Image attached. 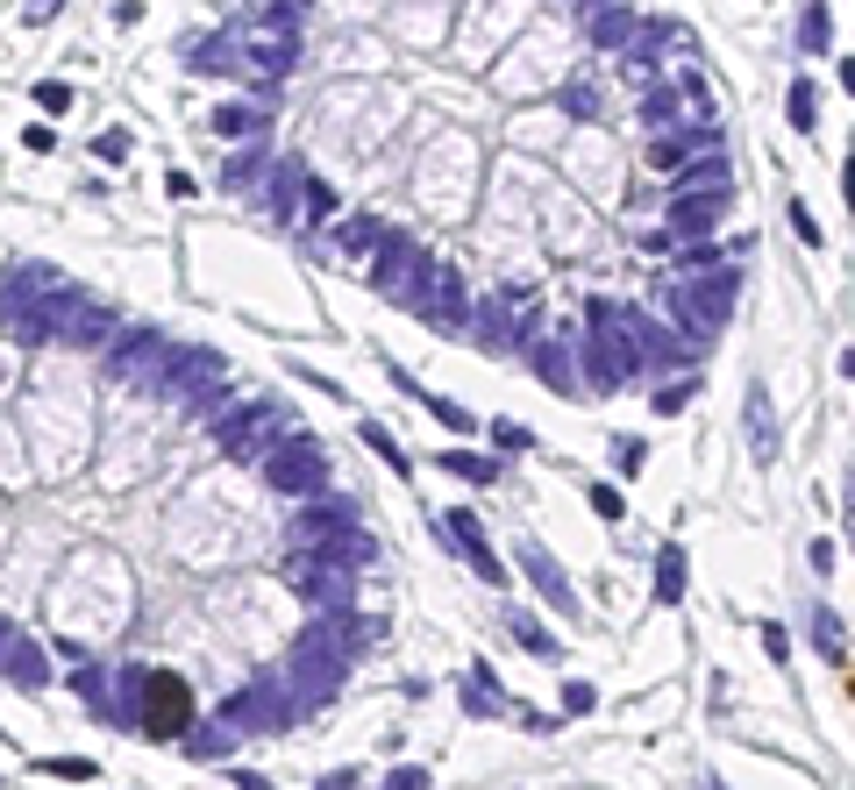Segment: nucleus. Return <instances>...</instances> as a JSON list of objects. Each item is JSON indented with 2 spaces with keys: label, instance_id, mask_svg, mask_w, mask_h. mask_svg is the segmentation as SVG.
I'll use <instances>...</instances> for the list:
<instances>
[{
  "label": "nucleus",
  "instance_id": "21",
  "mask_svg": "<svg viewBox=\"0 0 855 790\" xmlns=\"http://www.w3.org/2000/svg\"><path fill=\"white\" fill-rule=\"evenodd\" d=\"M720 207H727V200H670V228H664V242L678 250V242H699V235H713Z\"/></svg>",
  "mask_w": 855,
  "mask_h": 790
},
{
  "label": "nucleus",
  "instance_id": "40",
  "mask_svg": "<svg viewBox=\"0 0 855 790\" xmlns=\"http://www.w3.org/2000/svg\"><path fill=\"white\" fill-rule=\"evenodd\" d=\"M421 406H428V414H435V420H442V428H449V435H478V414H471V406H457V399H442V392H421Z\"/></svg>",
  "mask_w": 855,
  "mask_h": 790
},
{
  "label": "nucleus",
  "instance_id": "39",
  "mask_svg": "<svg viewBox=\"0 0 855 790\" xmlns=\"http://www.w3.org/2000/svg\"><path fill=\"white\" fill-rule=\"evenodd\" d=\"M785 114H791V129H799V135H813L820 129V86L813 79H791V108Z\"/></svg>",
  "mask_w": 855,
  "mask_h": 790
},
{
  "label": "nucleus",
  "instance_id": "37",
  "mask_svg": "<svg viewBox=\"0 0 855 790\" xmlns=\"http://www.w3.org/2000/svg\"><path fill=\"white\" fill-rule=\"evenodd\" d=\"M813 648L820 656L834 662V670H848V641H842V613H827V605H820L813 613Z\"/></svg>",
  "mask_w": 855,
  "mask_h": 790
},
{
  "label": "nucleus",
  "instance_id": "18",
  "mask_svg": "<svg viewBox=\"0 0 855 790\" xmlns=\"http://www.w3.org/2000/svg\"><path fill=\"white\" fill-rule=\"evenodd\" d=\"M520 570H528V584L542 591V599L557 605V613H578V591H570V577L557 570V556H549L542 541H520Z\"/></svg>",
  "mask_w": 855,
  "mask_h": 790
},
{
  "label": "nucleus",
  "instance_id": "15",
  "mask_svg": "<svg viewBox=\"0 0 855 790\" xmlns=\"http://www.w3.org/2000/svg\"><path fill=\"white\" fill-rule=\"evenodd\" d=\"M442 535L457 541V549H463V563H471L478 577H485L492 591L506 584V563L492 556V541H485V527H478V513H471V506H457V513H449V520H442Z\"/></svg>",
  "mask_w": 855,
  "mask_h": 790
},
{
  "label": "nucleus",
  "instance_id": "55",
  "mask_svg": "<svg viewBox=\"0 0 855 790\" xmlns=\"http://www.w3.org/2000/svg\"><path fill=\"white\" fill-rule=\"evenodd\" d=\"M592 705H599L592 683H563V712H570V720H578V712H592Z\"/></svg>",
  "mask_w": 855,
  "mask_h": 790
},
{
  "label": "nucleus",
  "instance_id": "49",
  "mask_svg": "<svg viewBox=\"0 0 855 790\" xmlns=\"http://www.w3.org/2000/svg\"><path fill=\"white\" fill-rule=\"evenodd\" d=\"M592 513H599V520H621V513H627L621 484H592Z\"/></svg>",
  "mask_w": 855,
  "mask_h": 790
},
{
  "label": "nucleus",
  "instance_id": "33",
  "mask_svg": "<svg viewBox=\"0 0 855 790\" xmlns=\"http://www.w3.org/2000/svg\"><path fill=\"white\" fill-rule=\"evenodd\" d=\"M656 599H664V605L684 599V549H678V541H664V549H656Z\"/></svg>",
  "mask_w": 855,
  "mask_h": 790
},
{
  "label": "nucleus",
  "instance_id": "13",
  "mask_svg": "<svg viewBox=\"0 0 855 790\" xmlns=\"http://www.w3.org/2000/svg\"><path fill=\"white\" fill-rule=\"evenodd\" d=\"M285 584H293L307 605H321V613H350V584H357V577L342 570V563H328V556L299 549L293 563H285Z\"/></svg>",
  "mask_w": 855,
  "mask_h": 790
},
{
  "label": "nucleus",
  "instance_id": "28",
  "mask_svg": "<svg viewBox=\"0 0 855 790\" xmlns=\"http://www.w3.org/2000/svg\"><path fill=\"white\" fill-rule=\"evenodd\" d=\"M435 470H449V478H463V484H500V463H492V456H471V449H442Z\"/></svg>",
  "mask_w": 855,
  "mask_h": 790
},
{
  "label": "nucleus",
  "instance_id": "46",
  "mask_svg": "<svg viewBox=\"0 0 855 790\" xmlns=\"http://www.w3.org/2000/svg\"><path fill=\"white\" fill-rule=\"evenodd\" d=\"M692 392H699L692 377H678V385H656V392H649V406H656V414H684V406H692Z\"/></svg>",
  "mask_w": 855,
  "mask_h": 790
},
{
  "label": "nucleus",
  "instance_id": "35",
  "mask_svg": "<svg viewBox=\"0 0 855 790\" xmlns=\"http://www.w3.org/2000/svg\"><path fill=\"white\" fill-rule=\"evenodd\" d=\"M8 683H22V691H43V683H51V656H43L36 641H22V648H14V662H8Z\"/></svg>",
  "mask_w": 855,
  "mask_h": 790
},
{
  "label": "nucleus",
  "instance_id": "41",
  "mask_svg": "<svg viewBox=\"0 0 855 790\" xmlns=\"http://www.w3.org/2000/svg\"><path fill=\"white\" fill-rule=\"evenodd\" d=\"M72 691H79L94 712H114V698H108V670H100V662H79V670H72Z\"/></svg>",
  "mask_w": 855,
  "mask_h": 790
},
{
  "label": "nucleus",
  "instance_id": "54",
  "mask_svg": "<svg viewBox=\"0 0 855 790\" xmlns=\"http://www.w3.org/2000/svg\"><path fill=\"white\" fill-rule=\"evenodd\" d=\"M22 641H29V634L14 627V619H0V677H8V662H14V648H22Z\"/></svg>",
  "mask_w": 855,
  "mask_h": 790
},
{
  "label": "nucleus",
  "instance_id": "27",
  "mask_svg": "<svg viewBox=\"0 0 855 790\" xmlns=\"http://www.w3.org/2000/svg\"><path fill=\"white\" fill-rule=\"evenodd\" d=\"M827 43H834L827 0H805V14H799V51H805V57H827Z\"/></svg>",
  "mask_w": 855,
  "mask_h": 790
},
{
  "label": "nucleus",
  "instance_id": "2",
  "mask_svg": "<svg viewBox=\"0 0 855 790\" xmlns=\"http://www.w3.org/2000/svg\"><path fill=\"white\" fill-rule=\"evenodd\" d=\"M293 535H299V549H314V556H328V563H342V570H364V563H379V541H371V527H364V513H357V498H321V506H307L293 520Z\"/></svg>",
  "mask_w": 855,
  "mask_h": 790
},
{
  "label": "nucleus",
  "instance_id": "11",
  "mask_svg": "<svg viewBox=\"0 0 855 790\" xmlns=\"http://www.w3.org/2000/svg\"><path fill=\"white\" fill-rule=\"evenodd\" d=\"M414 278H428V250L414 235H399V228H385V242L371 250V293H385V299H399L407 307L414 299Z\"/></svg>",
  "mask_w": 855,
  "mask_h": 790
},
{
  "label": "nucleus",
  "instance_id": "17",
  "mask_svg": "<svg viewBox=\"0 0 855 790\" xmlns=\"http://www.w3.org/2000/svg\"><path fill=\"white\" fill-rule=\"evenodd\" d=\"M670 200H734V172H727V157H720V150H706V157H699L692 172L670 178Z\"/></svg>",
  "mask_w": 855,
  "mask_h": 790
},
{
  "label": "nucleus",
  "instance_id": "56",
  "mask_svg": "<svg viewBox=\"0 0 855 790\" xmlns=\"http://www.w3.org/2000/svg\"><path fill=\"white\" fill-rule=\"evenodd\" d=\"M763 648H770V656L785 662V656H791V634H785V627H777V619H770V627H763Z\"/></svg>",
  "mask_w": 855,
  "mask_h": 790
},
{
  "label": "nucleus",
  "instance_id": "23",
  "mask_svg": "<svg viewBox=\"0 0 855 790\" xmlns=\"http://www.w3.org/2000/svg\"><path fill=\"white\" fill-rule=\"evenodd\" d=\"M272 221H299V186H307V172H299V157H272Z\"/></svg>",
  "mask_w": 855,
  "mask_h": 790
},
{
  "label": "nucleus",
  "instance_id": "34",
  "mask_svg": "<svg viewBox=\"0 0 855 790\" xmlns=\"http://www.w3.org/2000/svg\"><path fill=\"white\" fill-rule=\"evenodd\" d=\"M506 619H514V641L528 648V656H542V662H557V656H563V641H557V634H549L535 613H506Z\"/></svg>",
  "mask_w": 855,
  "mask_h": 790
},
{
  "label": "nucleus",
  "instance_id": "14",
  "mask_svg": "<svg viewBox=\"0 0 855 790\" xmlns=\"http://www.w3.org/2000/svg\"><path fill=\"white\" fill-rule=\"evenodd\" d=\"M421 321L435 328H449V336H463L471 328V285H463V271H428V285H421Z\"/></svg>",
  "mask_w": 855,
  "mask_h": 790
},
{
  "label": "nucleus",
  "instance_id": "29",
  "mask_svg": "<svg viewBox=\"0 0 855 790\" xmlns=\"http://www.w3.org/2000/svg\"><path fill=\"white\" fill-rule=\"evenodd\" d=\"M264 172H272L264 143H243V150L229 157V172H221V178H229V193H250V186H264Z\"/></svg>",
  "mask_w": 855,
  "mask_h": 790
},
{
  "label": "nucleus",
  "instance_id": "25",
  "mask_svg": "<svg viewBox=\"0 0 855 790\" xmlns=\"http://www.w3.org/2000/svg\"><path fill=\"white\" fill-rule=\"evenodd\" d=\"M592 43L599 51H627V43H635V14H627L621 0H606V8L592 14Z\"/></svg>",
  "mask_w": 855,
  "mask_h": 790
},
{
  "label": "nucleus",
  "instance_id": "47",
  "mask_svg": "<svg viewBox=\"0 0 855 790\" xmlns=\"http://www.w3.org/2000/svg\"><path fill=\"white\" fill-rule=\"evenodd\" d=\"M642 463H649V449H642L635 435H613V470H621V478H635Z\"/></svg>",
  "mask_w": 855,
  "mask_h": 790
},
{
  "label": "nucleus",
  "instance_id": "1",
  "mask_svg": "<svg viewBox=\"0 0 855 790\" xmlns=\"http://www.w3.org/2000/svg\"><path fill=\"white\" fill-rule=\"evenodd\" d=\"M734 293H742V278H734L727 264H713V271H684V278H670L664 307H670V321H678V336H692V349H706L720 328L734 321Z\"/></svg>",
  "mask_w": 855,
  "mask_h": 790
},
{
  "label": "nucleus",
  "instance_id": "10",
  "mask_svg": "<svg viewBox=\"0 0 855 790\" xmlns=\"http://www.w3.org/2000/svg\"><path fill=\"white\" fill-rule=\"evenodd\" d=\"M293 720H299V712H293V698H285L278 670L257 677V683H243V691L221 705V726H229V734H278V726H293Z\"/></svg>",
  "mask_w": 855,
  "mask_h": 790
},
{
  "label": "nucleus",
  "instance_id": "24",
  "mask_svg": "<svg viewBox=\"0 0 855 790\" xmlns=\"http://www.w3.org/2000/svg\"><path fill=\"white\" fill-rule=\"evenodd\" d=\"M186 72H243V57H235L229 36H193L186 43Z\"/></svg>",
  "mask_w": 855,
  "mask_h": 790
},
{
  "label": "nucleus",
  "instance_id": "32",
  "mask_svg": "<svg viewBox=\"0 0 855 790\" xmlns=\"http://www.w3.org/2000/svg\"><path fill=\"white\" fill-rule=\"evenodd\" d=\"M379 242H385V221H371V215H350V221L336 228V250L342 256H371Z\"/></svg>",
  "mask_w": 855,
  "mask_h": 790
},
{
  "label": "nucleus",
  "instance_id": "36",
  "mask_svg": "<svg viewBox=\"0 0 855 790\" xmlns=\"http://www.w3.org/2000/svg\"><path fill=\"white\" fill-rule=\"evenodd\" d=\"M748 442H756V463L777 456V420H770V399H763V392H748Z\"/></svg>",
  "mask_w": 855,
  "mask_h": 790
},
{
  "label": "nucleus",
  "instance_id": "42",
  "mask_svg": "<svg viewBox=\"0 0 855 790\" xmlns=\"http://www.w3.org/2000/svg\"><path fill=\"white\" fill-rule=\"evenodd\" d=\"M463 705L485 712V720H492V712H506V691L492 683V670H471V683H463Z\"/></svg>",
  "mask_w": 855,
  "mask_h": 790
},
{
  "label": "nucleus",
  "instance_id": "59",
  "mask_svg": "<svg viewBox=\"0 0 855 790\" xmlns=\"http://www.w3.org/2000/svg\"><path fill=\"white\" fill-rule=\"evenodd\" d=\"M299 8H307V0H299Z\"/></svg>",
  "mask_w": 855,
  "mask_h": 790
},
{
  "label": "nucleus",
  "instance_id": "22",
  "mask_svg": "<svg viewBox=\"0 0 855 790\" xmlns=\"http://www.w3.org/2000/svg\"><path fill=\"white\" fill-rule=\"evenodd\" d=\"M178 406H186V420H215L221 406H229V385H221V371H193L186 392H178Z\"/></svg>",
  "mask_w": 855,
  "mask_h": 790
},
{
  "label": "nucleus",
  "instance_id": "45",
  "mask_svg": "<svg viewBox=\"0 0 855 790\" xmlns=\"http://www.w3.org/2000/svg\"><path fill=\"white\" fill-rule=\"evenodd\" d=\"M43 777H65V783H94L100 769L86 762V755H51V762H43Z\"/></svg>",
  "mask_w": 855,
  "mask_h": 790
},
{
  "label": "nucleus",
  "instance_id": "20",
  "mask_svg": "<svg viewBox=\"0 0 855 790\" xmlns=\"http://www.w3.org/2000/svg\"><path fill=\"white\" fill-rule=\"evenodd\" d=\"M528 363L549 377V392H563V399H584V392H578V363H570V349H563L557 336H535V342H528Z\"/></svg>",
  "mask_w": 855,
  "mask_h": 790
},
{
  "label": "nucleus",
  "instance_id": "5",
  "mask_svg": "<svg viewBox=\"0 0 855 790\" xmlns=\"http://www.w3.org/2000/svg\"><path fill=\"white\" fill-rule=\"evenodd\" d=\"M584 371V385L599 392H621L627 377H635V349L621 336V299H584V336H578V356H570Z\"/></svg>",
  "mask_w": 855,
  "mask_h": 790
},
{
  "label": "nucleus",
  "instance_id": "9",
  "mask_svg": "<svg viewBox=\"0 0 855 790\" xmlns=\"http://www.w3.org/2000/svg\"><path fill=\"white\" fill-rule=\"evenodd\" d=\"M272 435H278V406L272 399H235V406L215 414V449L235 456V463H257V456L272 449Z\"/></svg>",
  "mask_w": 855,
  "mask_h": 790
},
{
  "label": "nucleus",
  "instance_id": "8",
  "mask_svg": "<svg viewBox=\"0 0 855 790\" xmlns=\"http://www.w3.org/2000/svg\"><path fill=\"white\" fill-rule=\"evenodd\" d=\"M264 484L285 498H314L328 484V456H321V435H285V442L264 449Z\"/></svg>",
  "mask_w": 855,
  "mask_h": 790
},
{
  "label": "nucleus",
  "instance_id": "19",
  "mask_svg": "<svg viewBox=\"0 0 855 790\" xmlns=\"http://www.w3.org/2000/svg\"><path fill=\"white\" fill-rule=\"evenodd\" d=\"M0 293H8V299H22V307H51L57 293H72V278H65L57 264H14Z\"/></svg>",
  "mask_w": 855,
  "mask_h": 790
},
{
  "label": "nucleus",
  "instance_id": "48",
  "mask_svg": "<svg viewBox=\"0 0 855 790\" xmlns=\"http://www.w3.org/2000/svg\"><path fill=\"white\" fill-rule=\"evenodd\" d=\"M684 100H692V108L684 114H699V121H713V86L699 79V72H684Z\"/></svg>",
  "mask_w": 855,
  "mask_h": 790
},
{
  "label": "nucleus",
  "instance_id": "51",
  "mask_svg": "<svg viewBox=\"0 0 855 790\" xmlns=\"http://www.w3.org/2000/svg\"><path fill=\"white\" fill-rule=\"evenodd\" d=\"M485 435H492V442H500V449H535V435L520 428V420H492Z\"/></svg>",
  "mask_w": 855,
  "mask_h": 790
},
{
  "label": "nucleus",
  "instance_id": "38",
  "mask_svg": "<svg viewBox=\"0 0 855 790\" xmlns=\"http://www.w3.org/2000/svg\"><path fill=\"white\" fill-rule=\"evenodd\" d=\"M229 748H235L229 726H200V734L186 726V755H193V762H229Z\"/></svg>",
  "mask_w": 855,
  "mask_h": 790
},
{
  "label": "nucleus",
  "instance_id": "26",
  "mask_svg": "<svg viewBox=\"0 0 855 790\" xmlns=\"http://www.w3.org/2000/svg\"><path fill=\"white\" fill-rule=\"evenodd\" d=\"M642 121H649V135H670V129H684V108H678V94H670L664 79L642 94Z\"/></svg>",
  "mask_w": 855,
  "mask_h": 790
},
{
  "label": "nucleus",
  "instance_id": "44",
  "mask_svg": "<svg viewBox=\"0 0 855 790\" xmlns=\"http://www.w3.org/2000/svg\"><path fill=\"white\" fill-rule=\"evenodd\" d=\"M557 108H563L570 121H599V94H592V79H570L563 94H557Z\"/></svg>",
  "mask_w": 855,
  "mask_h": 790
},
{
  "label": "nucleus",
  "instance_id": "57",
  "mask_svg": "<svg viewBox=\"0 0 855 790\" xmlns=\"http://www.w3.org/2000/svg\"><path fill=\"white\" fill-rule=\"evenodd\" d=\"M94 150H100V157H129V129H108Z\"/></svg>",
  "mask_w": 855,
  "mask_h": 790
},
{
  "label": "nucleus",
  "instance_id": "58",
  "mask_svg": "<svg viewBox=\"0 0 855 790\" xmlns=\"http://www.w3.org/2000/svg\"><path fill=\"white\" fill-rule=\"evenodd\" d=\"M321 790H350V777H328V783H321Z\"/></svg>",
  "mask_w": 855,
  "mask_h": 790
},
{
  "label": "nucleus",
  "instance_id": "4",
  "mask_svg": "<svg viewBox=\"0 0 855 790\" xmlns=\"http://www.w3.org/2000/svg\"><path fill=\"white\" fill-rule=\"evenodd\" d=\"M342 670H350V656L336 648L328 619H314V627L293 641V662L278 670V683H285V698H293V712H314V705H328V698L342 691Z\"/></svg>",
  "mask_w": 855,
  "mask_h": 790
},
{
  "label": "nucleus",
  "instance_id": "53",
  "mask_svg": "<svg viewBox=\"0 0 855 790\" xmlns=\"http://www.w3.org/2000/svg\"><path fill=\"white\" fill-rule=\"evenodd\" d=\"M791 228H799V242H813V250H820V242H827V235H820V221H813V207H805V200H791Z\"/></svg>",
  "mask_w": 855,
  "mask_h": 790
},
{
  "label": "nucleus",
  "instance_id": "60",
  "mask_svg": "<svg viewBox=\"0 0 855 790\" xmlns=\"http://www.w3.org/2000/svg\"><path fill=\"white\" fill-rule=\"evenodd\" d=\"M713 790H720V783H713Z\"/></svg>",
  "mask_w": 855,
  "mask_h": 790
},
{
  "label": "nucleus",
  "instance_id": "3",
  "mask_svg": "<svg viewBox=\"0 0 855 790\" xmlns=\"http://www.w3.org/2000/svg\"><path fill=\"white\" fill-rule=\"evenodd\" d=\"M114 712H129L150 740H172V734H186V720H193V691H186V677L143 670L136 662V670H122V705Z\"/></svg>",
  "mask_w": 855,
  "mask_h": 790
},
{
  "label": "nucleus",
  "instance_id": "16",
  "mask_svg": "<svg viewBox=\"0 0 855 790\" xmlns=\"http://www.w3.org/2000/svg\"><path fill=\"white\" fill-rule=\"evenodd\" d=\"M692 150H720V121H692V129L656 135V143H649V164H656L664 178H678L684 164H692Z\"/></svg>",
  "mask_w": 855,
  "mask_h": 790
},
{
  "label": "nucleus",
  "instance_id": "30",
  "mask_svg": "<svg viewBox=\"0 0 855 790\" xmlns=\"http://www.w3.org/2000/svg\"><path fill=\"white\" fill-rule=\"evenodd\" d=\"M357 435H364V449H379V463L393 470V478H414V456L399 449V442H393V435H385V428H379V420H371V414L357 420Z\"/></svg>",
  "mask_w": 855,
  "mask_h": 790
},
{
  "label": "nucleus",
  "instance_id": "6",
  "mask_svg": "<svg viewBox=\"0 0 855 790\" xmlns=\"http://www.w3.org/2000/svg\"><path fill=\"white\" fill-rule=\"evenodd\" d=\"M243 43H250V57H243L250 79H285V72L299 65V0H272V8H257V14H250V29H243Z\"/></svg>",
  "mask_w": 855,
  "mask_h": 790
},
{
  "label": "nucleus",
  "instance_id": "43",
  "mask_svg": "<svg viewBox=\"0 0 855 790\" xmlns=\"http://www.w3.org/2000/svg\"><path fill=\"white\" fill-rule=\"evenodd\" d=\"M328 215H336V186H321V178L307 172V186H299V221H314V228H321Z\"/></svg>",
  "mask_w": 855,
  "mask_h": 790
},
{
  "label": "nucleus",
  "instance_id": "52",
  "mask_svg": "<svg viewBox=\"0 0 855 790\" xmlns=\"http://www.w3.org/2000/svg\"><path fill=\"white\" fill-rule=\"evenodd\" d=\"M36 108H43V114H65V108H72V86H65V79H43V86H36Z\"/></svg>",
  "mask_w": 855,
  "mask_h": 790
},
{
  "label": "nucleus",
  "instance_id": "31",
  "mask_svg": "<svg viewBox=\"0 0 855 790\" xmlns=\"http://www.w3.org/2000/svg\"><path fill=\"white\" fill-rule=\"evenodd\" d=\"M215 129L235 135V143H250V135L272 129V114H264V108H243V100H229V108H215Z\"/></svg>",
  "mask_w": 855,
  "mask_h": 790
},
{
  "label": "nucleus",
  "instance_id": "50",
  "mask_svg": "<svg viewBox=\"0 0 855 790\" xmlns=\"http://www.w3.org/2000/svg\"><path fill=\"white\" fill-rule=\"evenodd\" d=\"M385 790H435V777H428L421 762H399L393 777H385Z\"/></svg>",
  "mask_w": 855,
  "mask_h": 790
},
{
  "label": "nucleus",
  "instance_id": "7",
  "mask_svg": "<svg viewBox=\"0 0 855 790\" xmlns=\"http://www.w3.org/2000/svg\"><path fill=\"white\" fill-rule=\"evenodd\" d=\"M43 342H65V349H108V342H114V314L100 307V299H86L79 285H72V293H57L51 307H43Z\"/></svg>",
  "mask_w": 855,
  "mask_h": 790
},
{
  "label": "nucleus",
  "instance_id": "12",
  "mask_svg": "<svg viewBox=\"0 0 855 790\" xmlns=\"http://www.w3.org/2000/svg\"><path fill=\"white\" fill-rule=\"evenodd\" d=\"M621 336H627V349H635V371H656V377H664V371H684V363L699 356L692 342H678L670 328H656L642 307H621Z\"/></svg>",
  "mask_w": 855,
  "mask_h": 790
}]
</instances>
